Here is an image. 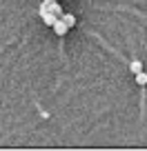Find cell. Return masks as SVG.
I'll return each instance as SVG.
<instances>
[{
    "instance_id": "1",
    "label": "cell",
    "mask_w": 147,
    "mask_h": 151,
    "mask_svg": "<svg viewBox=\"0 0 147 151\" xmlns=\"http://www.w3.org/2000/svg\"><path fill=\"white\" fill-rule=\"evenodd\" d=\"M56 18L58 16H54L51 11H47V7H45V2H43V5H40V20H43L47 27H51V24L56 22Z\"/></svg>"
},
{
    "instance_id": "2",
    "label": "cell",
    "mask_w": 147,
    "mask_h": 151,
    "mask_svg": "<svg viewBox=\"0 0 147 151\" xmlns=\"http://www.w3.org/2000/svg\"><path fill=\"white\" fill-rule=\"evenodd\" d=\"M51 29H54V33H56L58 38H65V36H67V31H69V27L62 22V18H56V22L51 24Z\"/></svg>"
},
{
    "instance_id": "3",
    "label": "cell",
    "mask_w": 147,
    "mask_h": 151,
    "mask_svg": "<svg viewBox=\"0 0 147 151\" xmlns=\"http://www.w3.org/2000/svg\"><path fill=\"white\" fill-rule=\"evenodd\" d=\"M45 7H47V11H51V14H54V16H58V18L65 14V11H62V7L58 5L56 0H45Z\"/></svg>"
},
{
    "instance_id": "4",
    "label": "cell",
    "mask_w": 147,
    "mask_h": 151,
    "mask_svg": "<svg viewBox=\"0 0 147 151\" xmlns=\"http://www.w3.org/2000/svg\"><path fill=\"white\" fill-rule=\"evenodd\" d=\"M134 76H136V85L138 87H147V73H145V71H138V73H134Z\"/></svg>"
},
{
    "instance_id": "5",
    "label": "cell",
    "mask_w": 147,
    "mask_h": 151,
    "mask_svg": "<svg viewBox=\"0 0 147 151\" xmlns=\"http://www.w3.org/2000/svg\"><path fill=\"white\" fill-rule=\"evenodd\" d=\"M60 18H62V22H65L69 29H71V27H76V16H71V14H62Z\"/></svg>"
},
{
    "instance_id": "6",
    "label": "cell",
    "mask_w": 147,
    "mask_h": 151,
    "mask_svg": "<svg viewBox=\"0 0 147 151\" xmlns=\"http://www.w3.org/2000/svg\"><path fill=\"white\" fill-rule=\"evenodd\" d=\"M140 69H143V62L140 60H132V62H129V71H132V73H138Z\"/></svg>"
}]
</instances>
